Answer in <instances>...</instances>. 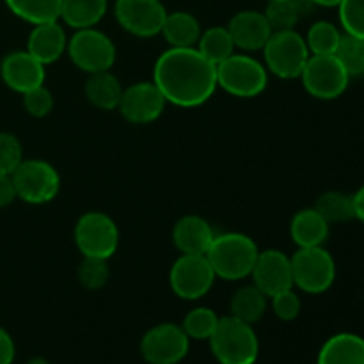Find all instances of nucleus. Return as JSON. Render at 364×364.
Masks as SVG:
<instances>
[{"label":"nucleus","mask_w":364,"mask_h":364,"mask_svg":"<svg viewBox=\"0 0 364 364\" xmlns=\"http://www.w3.org/2000/svg\"><path fill=\"white\" fill-rule=\"evenodd\" d=\"M341 36H343V31H340L333 21L320 20L308 28L304 39L311 55H327V53L336 52Z\"/></svg>","instance_id":"nucleus-29"},{"label":"nucleus","mask_w":364,"mask_h":364,"mask_svg":"<svg viewBox=\"0 0 364 364\" xmlns=\"http://www.w3.org/2000/svg\"><path fill=\"white\" fill-rule=\"evenodd\" d=\"M267 297L256 284L238 288L230 302V315L245 323L255 326L267 313Z\"/></svg>","instance_id":"nucleus-25"},{"label":"nucleus","mask_w":364,"mask_h":364,"mask_svg":"<svg viewBox=\"0 0 364 364\" xmlns=\"http://www.w3.org/2000/svg\"><path fill=\"white\" fill-rule=\"evenodd\" d=\"M338 16L345 34L364 39V0H341Z\"/></svg>","instance_id":"nucleus-34"},{"label":"nucleus","mask_w":364,"mask_h":364,"mask_svg":"<svg viewBox=\"0 0 364 364\" xmlns=\"http://www.w3.org/2000/svg\"><path fill=\"white\" fill-rule=\"evenodd\" d=\"M215 279V272L205 255H181L169 272L171 290L183 301L203 299L212 290Z\"/></svg>","instance_id":"nucleus-11"},{"label":"nucleus","mask_w":364,"mask_h":364,"mask_svg":"<svg viewBox=\"0 0 364 364\" xmlns=\"http://www.w3.org/2000/svg\"><path fill=\"white\" fill-rule=\"evenodd\" d=\"M78 283L87 290H100L107 284L110 277L109 259L102 258H84L77 270Z\"/></svg>","instance_id":"nucleus-33"},{"label":"nucleus","mask_w":364,"mask_h":364,"mask_svg":"<svg viewBox=\"0 0 364 364\" xmlns=\"http://www.w3.org/2000/svg\"><path fill=\"white\" fill-rule=\"evenodd\" d=\"M11 178L18 199L28 205H46L53 201L60 191L59 171L46 160L23 159Z\"/></svg>","instance_id":"nucleus-9"},{"label":"nucleus","mask_w":364,"mask_h":364,"mask_svg":"<svg viewBox=\"0 0 364 364\" xmlns=\"http://www.w3.org/2000/svg\"><path fill=\"white\" fill-rule=\"evenodd\" d=\"M226 27L233 38L235 46L238 50H244V52L263 50V46L272 36V28L267 21L265 13L252 9H245L235 14Z\"/></svg>","instance_id":"nucleus-17"},{"label":"nucleus","mask_w":364,"mask_h":364,"mask_svg":"<svg viewBox=\"0 0 364 364\" xmlns=\"http://www.w3.org/2000/svg\"><path fill=\"white\" fill-rule=\"evenodd\" d=\"M352 201H354L355 220L364 224V185H361V187L352 194Z\"/></svg>","instance_id":"nucleus-40"},{"label":"nucleus","mask_w":364,"mask_h":364,"mask_svg":"<svg viewBox=\"0 0 364 364\" xmlns=\"http://www.w3.org/2000/svg\"><path fill=\"white\" fill-rule=\"evenodd\" d=\"M259 249L251 237L237 231L215 235L206 251L217 277L224 281H242L251 276Z\"/></svg>","instance_id":"nucleus-2"},{"label":"nucleus","mask_w":364,"mask_h":364,"mask_svg":"<svg viewBox=\"0 0 364 364\" xmlns=\"http://www.w3.org/2000/svg\"><path fill=\"white\" fill-rule=\"evenodd\" d=\"M316 364H364V338L338 333L322 345Z\"/></svg>","instance_id":"nucleus-21"},{"label":"nucleus","mask_w":364,"mask_h":364,"mask_svg":"<svg viewBox=\"0 0 364 364\" xmlns=\"http://www.w3.org/2000/svg\"><path fill=\"white\" fill-rule=\"evenodd\" d=\"M215 231L201 215H185L174 224L173 242L181 255H206Z\"/></svg>","instance_id":"nucleus-19"},{"label":"nucleus","mask_w":364,"mask_h":364,"mask_svg":"<svg viewBox=\"0 0 364 364\" xmlns=\"http://www.w3.org/2000/svg\"><path fill=\"white\" fill-rule=\"evenodd\" d=\"M316 7H338L341 0H311Z\"/></svg>","instance_id":"nucleus-41"},{"label":"nucleus","mask_w":364,"mask_h":364,"mask_svg":"<svg viewBox=\"0 0 364 364\" xmlns=\"http://www.w3.org/2000/svg\"><path fill=\"white\" fill-rule=\"evenodd\" d=\"M301 80L309 96L323 102L340 98L350 84V77L334 53L309 55L301 73Z\"/></svg>","instance_id":"nucleus-10"},{"label":"nucleus","mask_w":364,"mask_h":364,"mask_svg":"<svg viewBox=\"0 0 364 364\" xmlns=\"http://www.w3.org/2000/svg\"><path fill=\"white\" fill-rule=\"evenodd\" d=\"M341 66L348 73V77H363L364 75V39L355 38V36L345 34L341 36V41L338 50L334 52Z\"/></svg>","instance_id":"nucleus-31"},{"label":"nucleus","mask_w":364,"mask_h":364,"mask_svg":"<svg viewBox=\"0 0 364 364\" xmlns=\"http://www.w3.org/2000/svg\"><path fill=\"white\" fill-rule=\"evenodd\" d=\"M315 210L329 224H341L354 220V201L352 194H345L340 191H327L316 199Z\"/></svg>","instance_id":"nucleus-28"},{"label":"nucleus","mask_w":364,"mask_h":364,"mask_svg":"<svg viewBox=\"0 0 364 364\" xmlns=\"http://www.w3.org/2000/svg\"><path fill=\"white\" fill-rule=\"evenodd\" d=\"M217 84L235 98H256L269 85V71L247 53H233L217 66Z\"/></svg>","instance_id":"nucleus-4"},{"label":"nucleus","mask_w":364,"mask_h":364,"mask_svg":"<svg viewBox=\"0 0 364 364\" xmlns=\"http://www.w3.org/2000/svg\"><path fill=\"white\" fill-rule=\"evenodd\" d=\"M23 96V107L27 110V114H31L32 117H46L53 110V95L45 84L39 85V87L31 89Z\"/></svg>","instance_id":"nucleus-36"},{"label":"nucleus","mask_w":364,"mask_h":364,"mask_svg":"<svg viewBox=\"0 0 364 364\" xmlns=\"http://www.w3.org/2000/svg\"><path fill=\"white\" fill-rule=\"evenodd\" d=\"M251 277L252 284H256L269 299L281 291L290 290L294 288L290 256L284 255L279 249L259 251Z\"/></svg>","instance_id":"nucleus-15"},{"label":"nucleus","mask_w":364,"mask_h":364,"mask_svg":"<svg viewBox=\"0 0 364 364\" xmlns=\"http://www.w3.org/2000/svg\"><path fill=\"white\" fill-rule=\"evenodd\" d=\"M219 320L220 316L217 315L213 309L199 306V308L191 309V311L185 315L181 327H183L185 334H187L191 340L206 341L212 338L213 333H215Z\"/></svg>","instance_id":"nucleus-30"},{"label":"nucleus","mask_w":364,"mask_h":364,"mask_svg":"<svg viewBox=\"0 0 364 364\" xmlns=\"http://www.w3.org/2000/svg\"><path fill=\"white\" fill-rule=\"evenodd\" d=\"M267 2H277V0H267Z\"/></svg>","instance_id":"nucleus-43"},{"label":"nucleus","mask_w":364,"mask_h":364,"mask_svg":"<svg viewBox=\"0 0 364 364\" xmlns=\"http://www.w3.org/2000/svg\"><path fill=\"white\" fill-rule=\"evenodd\" d=\"M14 199H18V196L13 178L7 176V174H0V208L9 206Z\"/></svg>","instance_id":"nucleus-39"},{"label":"nucleus","mask_w":364,"mask_h":364,"mask_svg":"<svg viewBox=\"0 0 364 364\" xmlns=\"http://www.w3.org/2000/svg\"><path fill=\"white\" fill-rule=\"evenodd\" d=\"M123 84L110 71L89 75L85 80L84 92L87 102L100 110H117L123 96Z\"/></svg>","instance_id":"nucleus-23"},{"label":"nucleus","mask_w":364,"mask_h":364,"mask_svg":"<svg viewBox=\"0 0 364 364\" xmlns=\"http://www.w3.org/2000/svg\"><path fill=\"white\" fill-rule=\"evenodd\" d=\"M66 53L71 63L84 73L110 71L116 63V45L105 32L96 27L80 28L68 39Z\"/></svg>","instance_id":"nucleus-8"},{"label":"nucleus","mask_w":364,"mask_h":364,"mask_svg":"<svg viewBox=\"0 0 364 364\" xmlns=\"http://www.w3.org/2000/svg\"><path fill=\"white\" fill-rule=\"evenodd\" d=\"M262 52L267 71L283 80L301 78L302 70L311 55L308 45H306V39L295 28L294 31L272 32Z\"/></svg>","instance_id":"nucleus-5"},{"label":"nucleus","mask_w":364,"mask_h":364,"mask_svg":"<svg viewBox=\"0 0 364 364\" xmlns=\"http://www.w3.org/2000/svg\"><path fill=\"white\" fill-rule=\"evenodd\" d=\"M201 32V23L194 14L188 11H173L167 13L160 34L171 48H192L198 45Z\"/></svg>","instance_id":"nucleus-22"},{"label":"nucleus","mask_w":364,"mask_h":364,"mask_svg":"<svg viewBox=\"0 0 364 364\" xmlns=\"http://www.w3.org/2000/svg\"><path fill=\"white\" fill-rule=\"evenodd\" d=\"M331 224L313 208L299 210L290 223V237L294 244L301 247H320L327 242Z\"/></svg>","instance_id":"nucleus-20"},{"label":"nucleus","mask_w":364,"mask_h":364,"mask_svg":"<svg viewBox=\"0 0 364 364\" xmlns=\"http://www.w3.org/2000/svg\"><path fill=\"white\" fill-rule=\"evenodd\" d=\"M109 11V0H63L59 20L73 31L96 27Z\"/></svg>","instance_id":"nucleus-24"},{"label":"nucleus","mask_w":364,"mask_h":364,"mask_svg":"<svg viewBox=\"0 0 364 364\" xmlns=\"http://www.w3.org/2000/svg\"><path fill=\"white\" fill-rule=\"evenodd\" d=\"M290 259L294 287L304 294H326L336 281V262L323 245L297 249Z\"/></svg>","instance_id":"nucleus-6"},{"label":"nucleus","mask_w":364,"mask_h":364,"mask_svg":"<svg viewBox=\"0 0 364 364\" xmlns=\"http://www.w3.org/2000/svg\"><path fill=\"white\" fill-rule=\"evenodd\" d=\"M114 16L135 38H153L162 31L167 9L160 0H116Z\"/></svg>","instance_id":"nucleus-13"},{"label":"nucleus","mask_w":364,"mask_h":364,"mask_svg":"<svg viewBox=\"0 0 364 364\" xmlns=\"http://www.w3.org/2000/svg\"><path fill=\"white\" fill-rule=\"evenodd\" d=\"M45 64L32 57L27 50H16L7 53L0 63V77L4 84L14 92L25 95L31 89L45 84Z\"/></svg>","instance_id":"nucleus-16"},{"label":"nucleus","mask_w":364,"mask_h":364,"mask_svg":"<svg viewBox=\"0 0 364 364\" xmlns=\"http://www.w3.org/2000/svg\"><path fill=\"white\" fill-rule=\"evenodd\" d=\"M75 245L84 258L110 259L119 247V230L110 215L91 210L75 224Z\"/></svg>","instance_id":"nucleus-7"},{"label":"nucleus","mask_w":364,"mask_h":364,"mask_svg":"<svg viewBox=\"0 0 364 364\" xmlns=\"http://www.w3.org/2000/svg\"><path fill=\"white\" fill-rule=\"evenodd\" d=\"M265 13L267 21H269L272 32L294 31L295 25L301 20L297 7L294 0H277V2H269Z\"/></svg>","instance_id":"nucleus-32"},{"label":"nucleus","mask_w":364,"mask_h":364,"mask_svg":"<svg viewBox=\"0 0 364 364\" xmlns=\"http://www.w3.org/2000/svg\"><path fill=\"white\" fill-rule=\"evenodd\" d=\"M153 82L167 103L194 109L217 91V66L192 48H169L160 53L153 68Z\"/></svg>","instance_id":"nucleus-1"},{"label":"nucleus","mask_w":364,"mask_h":364,"mask_svg":"<svg viewBox=\"0 0 364 364\" xmlns=\"http://www.w3.org/2000/svg\"><path fill=\"white\" fill-rule=\"evenodd\" d=\"M7 9L31 25L57 21L63 0H4Z\"/></svg>","instance_id":"nucleus-26"},{"label":"nucleus","mask_w":364,"mask_h":364,"mask_svg":"<svg viewBox=\"0 0 364 364\" xmlns=\"http://www.w3.org/2000/svg\"><path fill=\"white\" fill-rule=\"evenodd\" d=\"M270 301H272L274 315L279 320H283V322H294L301 315L302 302L294 288L274 295V297H270Z\"/></svg>","instance_id":"nucleus-37"},{"label":"nucleus","mask_w":364,"mask_h":364,"mask_svg":"<svg viewBox=\"0 0 364 364\" xmlns=\"http://www.w3.org/2000/svg\"><path fill=\"white\" fill-rule=\"evenodd\" d=\"M196 48H198L199 53H201L203 57H206L210 63L219 66L223 60H226L228 57L233 55L237 46H235L233 38H231L228 27H224V25H215V27H210L201 32Z\"/></svg>","instance_id":"nucleus-27"},{"label":"nucleus","mask_w":364,"mask_h":364,"mask_svg":"<svg viewBox=\"0 0 364 364\" xmlns=\"http://www.w3.org/2000/svg\"><path fill=\"white\" fill-rule=\"evenodd\" d=\"M139 350L148 364H178L191 350V338L178 323H159L146 331Z\"/></svg>","instance_id":"nucleus-12"},{"label":"nucleus","mask_w":364,"mask_h":364,"mask_svg":"<svg viewBox=\"0 0 364 364\" xmlns=\"http://www.w3.org/2000/svg\"><path fill=\"white\" fill-rule=\"evenodd\" d=\"M68 36L60 21H46L34 25L27 39V52L41 64L57 63L66 53Z\"/></svg>","instance_id":"nucleus-18"},{"label":"nucleus","mask_w":364,"mask_h":364,"mask_svg":"<svg viewBox=\"0 0 364 364\" xmlns=\"http://www.w3.org/2000/svg\"><path fill=\"white\" fill-rule=\"evenodd\" d=\"M14 358H16V347L4 327H0V364H13Z\"/></svg>","instance_id":"nucleus-38"},{"label":"nucleus","mask_w":364,"mask_h":364,"mask_svg":"<svg viewBox=\"0 0 364 364\" xmlns=\"http://www.w3.org/2000/svg\"><path fill=\"white\" fill-rule=\"evenodd\" d=\"M210 350L219 364H256L259 340L251 323L235 316H223L210 338Z\"/></svg>","instance_id":"nucleus-3"},{"label":"nucleus","mask_w":364,"mask_h":364,"mask_svg":"<svg viewBox=\"0 0 364 364\" xmlns=\"http://www.w3.org/2000/svg\"><path fill=\"white\" fill-rule=\"evenodd\" d=\"M25 364H52V363H50L48 359H45V358H32V359H28V361Z\"/></svg>","instance_id":"nucleus-42"},{"label":"nucleus","mask_w":364,"mask_h":364,"mask_svg":"<svg viewBox=\"0 0 364 364\" xmlns=\"http://www.w3.org/2000/svg\"><path fill=\"white\" fill-rule=\"evenodd\" d=\"M23 162V146L13 134H0V174H11Z\"/></svg>","instance_id":"nucleus-35"},{"label":"nucleus","mask_w":364,"mask_h":364,"mask_svg":"<svg viewBox=\"0 0 364 364\" xmlns=\"http://www.w3.org/2000/svg\"><path fill=\"white\" fill-rule=\"evenodd\" d=\"M166 98L155 82H137L123 89L117 110L132 124L155 123L166 110Z\"/></svg>","instance_id":"nucleus-14"}]
</instances>
